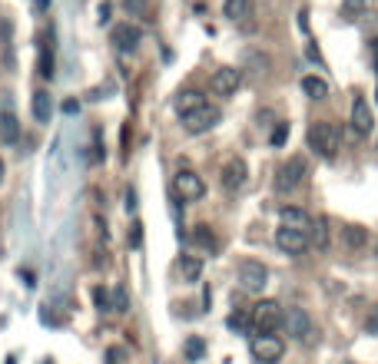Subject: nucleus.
Listing matches in <instances>:
<instances>
[{"label":"nucleus","mask_w":378,"mask_h":364,"mask_svg":"<svg viewBox=\"0 0 378 364\" xmlns=\"http://www.w3.org/2000/svg\"><path fill=\"white\" fill-rule=\"evenodd\" d=\"M375 259H378V242H375Z\"/></svg>","instance_id":"35"},{"label":"nucleus","mask_w":378,"mask_h":364,"mask_svg":"<svg viewBox=\"0 0 378 364\" xmlns=\"http://www.w3.org/2000/svg\"><path fill=\"white\" fill-rule=\"evenodd\" d=\"M365 331H368V335H378V305H375V308H372V314H368Z\"/></svg>","instance_id":"32"},{"label":"nucleus","mask_w":378,"mask_h":364,"mask_svg":"<svg viewBox=\"0 0 378 364\" xmlns=\"http://www.w3.org/2000/svg\"><path fill=\"white\" fill-rule=\"evenodd\" d=\"M219 119H223V110L213 106V103H202L200 110H192L189 116H183V129L192 133V136H200V133H209Z\"/></svg>","instance_id":"4"},{"label":"nucleus","mask_w":378,"mask_h":364,"mask_svg":"<svg viewBox=\"0 0 378 364\" xmlns=\"http://www.w3.org/2000/svg\"><path fill=\"white\" fill-rule=\"evenodd\" d=\"M286 136H289V123H279L276 129H272V146H282Z\"/></svg>","instance_id":"30"},{"label":"nucleus","mask_w":378,"mask_h":364,"mask_svg":"<svg viewBox=\"0 0 378 364\" xmlns=\"http://www.w3.org/2000/svg\"><path fill=\"white\" fill-rule=\"evenodd\" d=\"M246 179H249V166H246V159L232 156V159L223 166V176H219V182H223L226 192H239V189L246 186Z\"/></svg>","instance_id":"9"},{"label":"nucleus","mask_w":378,"mask_h":364,"mask_svg":"<svg viewBox=\"0 0 378 364\" xmlns=\"http://www.w3.org/2000/svg\"><path fill=\"white\" fill-rule=\"evenodd\" d=\"M239 87H242V70H236V66H223L209 80V89H213L216 96H232Z\"/></svg>","instance_id":"8"},{"label":"nucleus","mask_w":378,"mask_h":364,"mask_svg":"<svg viewBox=\"0 0 378 364\" xmlns=\"http://www.w3.org/2000/svg\"><path fill=\"white\" fill-rule=\"evenodd\" d=\"M189 242H192V245H196L200 252H206V255H213V252L219 249L216 232L209 226H192V232H189Z\"/></svg>","instance_id":"17"},{"label":"nucleus","mask_w":378,"mask_h":364,"mask_svg":"<svg viewBox=\"0 0 378 364\" xmlns=\"http://www.w3.org/2000/svg\"><path fill=\"white\" fill-rule=\"evenodd\" d=\"M0 182H4V159H0Z\"/></svg>","instance_id":"34"},{"label":"nucleus","mask_w":378,"mask_h":364,"mask_svg":"<svg viewBox=\"0 0 378 364\" xmlns=\"http://www.w3.org/2000/svg\"><path fill=\"white\" fill-rule=\"evenodd\" d=\"M40 76H53V40L47 37H40Z\"/></svg>","instance_id":"23"},{"label":"nucleus","mask_w":378,"mask_h":364,"mask_svg":"<svg viewBox=\"0 0 378 364\" xmlns=\"http://www.w3.org/2000/svg\"><path fill=\"white\" fill-rule=\"evenodd\" d=\"M249 351L259 364H276L286 354V341L279 338V335H255L249 341Z\"/></svg>","instance_id":"5"},{"label":"nucleus","mask_w":378,"mask_h":364,"mask_svg":"<svg viewBox=\"0 0 378 364\" xmlns=\"http://www.w3.org/2000/svg\"><path fill=\"white\" fill-rule=\"evenodd\" d=\"M0 143H4V146H17V143H20V119H17L10 110L0 113Z\"/></svg>","instance_id":"16"},{"label":"nucleus","mask_w":378,"mask_h":364,"mask_svg":"<svg viewBox=\"0 0 378 364\" xmlns=\"http://www.w3.org/2000/svg\"><path fill=\"white\" fill-rule=\"evenodd\" d=\"M305 179V159L302 156H292L286 163L279 166L276 173V192H295V189L302 186Z\"/></svg>","instance_id":"6"},{"label":"nucleus","mask_w":378,"mask_h":364,"mask_svg":"<svg viewBox=\"0 0 378 364\" xmlns=\"http://www.w3.org/2000/svg\"><path fill=\"white\" fill-rule=\"evenodd\" d=\"M30 110H34V119H37V123H50V116H53L50 93H47V89H37L34 100H30Z\"/></svg>","instance_id":"19"},{"label":"nucleus","mask_w":378,"mask_h":364,"mask_svg":"<svg viewBox=\"0 0 378 364\" xmlns=\"http://www.w3.org/2000/svg\"><path fill=\"white\" fill-rule=\"evenodd\" d=\"M186 354L192 358V361H196V358L202 354V341H200V338H189V341H186Z\"/></svg>","instance_id":"31"},{"label":"nucleus","mask_w":378,"mask_h":364,"mask_svg":"<svg viewBox=\"0 0 378 364\" xmlns=\"http://www.w3.org/2000/svg\"><path fill=\"white\" fill-rule=\"evenodd\" d=\"M286 321V312L282 305L272 302V298H262L259 305H252V331L255 335H276Z\"/></svg>","instance_id":"2"},{"label":"nucleus","mask_w":378,"mask_h":364,"mask_svg":"<svg viewBox=\"0 0 378 364\" xmlns=\"http://www.w3.org/2000/svg\"><path fill=\"white\" fill-rule=\"evenodd\" d=\"M328 242H332V228H328V219L326 215H318L312 222V232H309V245L318 252H326L328 249Z\"/></svg>","instance_id":"18"},{"label":"nucleus","mask_w":378,"mask_h":364,"mask_svg":"<svg viewBox=\"0 0 378 364\" xmlns=\"http://www.w3.org/2000/svg\"><path fill=\"white\" fill-rule=\"evenodd\" d=\"M265 282H269V272H265L262 262H255V259H246V262H239V289L242 291L259 295V291L265 289Z\"/></svg>","instance_id":"7"},{"label":"nucleus","mask_w":378,"mask_h":364,"mask_svg":"<svg viewBox=\"0 0 378 364\" xmlns=\"http://www.w3.org/2000/svg\"><path fill=\"white\" fill-rule=\"evenodd\" d=\"M223 13L232 24H242L249 17V0H223Z\"/></svg>","instance_id":"22"},{"label":"nucleus","mask_w":378,"mask_h":364,"mask_svg":"<svg viewBox=\"0 0 378 364\" xmlns=\"http://www.w3.org/2000/svg\"><path fill=\"white\" fill-rule=\"evenodd\" d=\"M126 348H120V344H113V348H106V364H126Z\"/></svg>","instance_id":"28"},{"label":"nucleus","mask_w":378,"mask_h":364,"mask_svg":"<svg viewBox=\"0 0 378 364\" xmlns=\"http://www.w3.org/2000/svg\"><path fill=\"white\" fill-rule=\"evenodd\" d=\"M375 100H378V87H375Z\"/></svg>","instance_id":"36"},{"label":"nucleus","mask_w":378,"mask_h":364,"mask_svg":"<svg viewBox=\"0 0 378 364\" xmlns=\"http://www.w3.org/2000/svg\"><path fill=\"white\" fill-rule=\"evenodd\" d=\"M139 40H143V30H139L136 24H130V20H126V24H116L113 30H110V43H113L116 50H136L139 47Z\"/></svg>","instance_id":"11"},{"label":"nucleus","mask_w":378,"mask_h":364,"mask_svg":"<svg viewBox=\"0 0 378 364\" xmlns=\"http://www.w3.org/2000/svg\"><path fill=\"white\" fill-rule=\"evenodd\" d=\"M276 245L286 255H302L305 249H309V235L305 232H299V228H276Z\"/></svg>","instance_id":"12"},{"label":"nucleus","mask_w":378,"mask_h":364,"mask_svg":"<svg viewBox=\"0 0 378 364\" xmlns=\"http://www.w3.org/2000/svg\"><path fill=\"white\" fill-rule=\"evenodd\" d=\"M173 192L183 202H200L206 196V182H202V176L196 169H179L176 176H173Z\"/></svg>","instance_id":"3"},{"label":"nucleus","mask_w":378,"mask_h":364,"mask_svg":"<svg viewBox=\"0 0 378 364\" xmlns=\"http://www.w3.org/2000/svg\"><path fill=\"white\" fill-rule=\"evenodd\" d=\"M229 328H232V331H249L252 328V312H232L229 314Z\"/></svg>","instance_id":"27"},{"label":"nucleus","mask_w":378,"mask_h":364,"mask_svg":"<svg viewBox=\"0 0 378 364\" xmlns=\"http://www.w3.org/2000/svg\"><path fill=\"white\" fill-rule=\"evenodd\" d=\"M123 7L130 17H143V20H150V0H123Z\"/></svg>","instance_id":"26"},{"label":"nucleus","mask_w":378,"mask_h":364,"mask_svg":"<svg viewBox=\"0 0 378 364\" xmlns=\"http://www.w3.org/2000/svg\"><path fill=\"white\" fill-rule=\"evenodd\" d=\"M286 331H289L292 338H299V341H309L312 338V318H309V312L305 308H286Z\"/></svg>","instance_id":"10"},{"label":"nucleus","mask_w":378,"mask_h":364,"mask_svg":"<svg viewBox=\"0 0 378 364\" xmlns=\"http://www.w3.org/2000/svg\"><path fill=\"white\" fill-rule=\"evenodd\" d=\"M362 7H365V0H345V13H358V10H362Z\"/></svg>","instance_id":"33"},{"label":"nucleus","mask_w":378,"mask_h":364,"mask_svg":"<svg viewBox=\"0 0 378 364\" xmlns=\"http://www.w3.org/2000/svg\"><path fill=\"white\" fill-rule=\"evenodd\" d=\"M279 219H282L286 228H299L305 235L312 232V222H315L312 215L305 212V209H299V205H282V209H279Z\"/></svg>","instance_id":"14"},{"label":"nucleus","mask_w":378,"mask_h":364,"mask_svg":"<svg viewBox=\"0 0 378 364\" xmlns=\"http://www.w3.org/2000/svg\"><path fill=\"white\" fill-rule=\"evenodd\" d=\"M302 93L309 100H328V83L318 76H302Z\"/></svg>","instance_id":"21"},{"label":"nucleus","mask_w":378,"mask_h":364,"mask_svg":"<svg viewBox=\"0 0 378 364\" xmlns=\"http://www.w3.org/2000/svg\"><path fill=\"white\" fill-rule=\"evenodd\" d=\"M93 302H97V308H100V312H110V291L97 285V289H93Z\"/></svg>","instance_id":"29"},{"label":"nucleus","mask_w":378,"mask_h":364,"mask_svg":"<svg viewBox=\"0 0 378 364\" xmlns=\"http://www.w3.org/2000/svg\"><path fill=\"white\" fill-rule=\"evenodd\" d=\"M110 312H116V314L130 312V295H126V289H113V291H110Z\"/></svg>","instance_id":"25"},{"label":"nucleus","mask_w":378,"mask_h":364,"mask_svg":"<svg viewBox=\"0 0 378 364\" xmlns=\"http://www.w3.org/2000/svg\"><path fill=\"white\" fill-rule=\"evenodd\" d=\"M372 126H375V119H372V110H368L365 96L355 93V100H352V133L355 136H368Z\"/></svg>","instance_id":"13"},{"label":"nucleus","mask_w":378,"mask_h":364,"mask_svg":"<svg viewBox=\"0 0 378 364\" xmlns=\"http://www.w3.org/2000/svg\"><path fill=\"white\" fill-rule=\"evenodd\" d=\"M179 275L186 285H196L202 278V259L200 255H179Z\"/></svg>","instance_id":"20"},{"label":"nucleus","mask_w":378,"mask_h":364,"mask_svg":"<svg viewBox=\"0 0 378 364\" xmlns=\"http://www.w3.org/2000/svg\"><path fill=\"white\" fill-rule=\"evenodd\" d=\"M309 146H312L318 156L335 159V156H339V146H342L339 126L328 123V119H315V123L309 126Z\"/></svg>","instance_id":"1"},{"label":"nucleus","mask_w":378,"mask_h":364,"mask_svg":"<svg viewBox=\"0 0 378 364\" xmlns=\"http://www.w3.org/2000/svg\"><path fill=\"white\" fill-rule=\"evenodd\" d=\"M202 103H206V96H202L200 89H179L176 96H173V110H176V116L183 119V116H189L192 110H200Z\"/></svg>","instance_id":"15"},{"label":"nucleus","mask_w":378,"mask_h":364,"mask_svg":"<svg viewBox=\"0 0 378 364\" xmlns=\"http://www.w3.org/2000/svg\"><path fill=\"white\" fill-rule=\"evenodd\" d=\"M365 242H368V228H362V226H349L345 228V245L349 249H365Z\"/></svg>","instance_id":"24"}]
</instances>
